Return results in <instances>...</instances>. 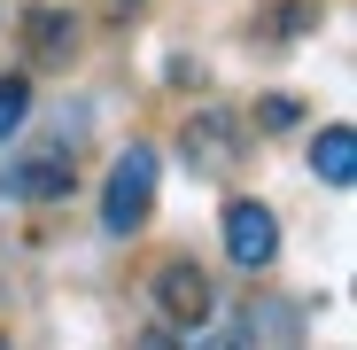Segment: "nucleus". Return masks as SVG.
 <instances>
[{
    "label": "nucleus",
    "mask_w": 357,
    "mask_h": 350,
    "mask_svg": "<svg viewBox=\"0 0 357 350\" xmlns=\"http://www.w3.org/2000/svg\"><path fill=\"white\" fill-rule=\"evenodd\" d=\"M155 171H163V156H155L148 140L116 148L109 180H101V226H109V233H132V226L155 210Z\"/></svg>",
    "instance_id": "f257e3e1"
},
{
    "label": "nucleus",
    "mask_w": 357,
    "mask_h": 350,
    "mask_svg": "<svg viewBox=\"0 0 357 350\" xmlns=\"http://www.w3.org/2000/svg\"><path fill=\"white\" fill-rule=\"evenodd\" d=\"M0 195H8V203H63L70 195V140L16 156L8 171H0Z\"/></svg>",
    "instance_id": "f03ea898"
},
{
    "label": "nucleus",
    "mask_w": 357,
    "mask_h": 350,
    "mask_svg": "<svg viewBox=\"0 0 357 350\" xmlns=\"http://www.w3.org/2000/svg\"><path fill=\"white\" fill-rule=\"evenodd\" d=\"M178 156L195 163V180H218V171H233V156H241V117L225 109H202L178 125Z\"/></svg>",
    "instance_id": "7ed1b4c3"
},
{
    "label": "nucleus",
    "mask_w": 357,
    "mask_h": 350,
    "mask_svg": "<svg viewBox=\"0 0 357 350\" xmlns=\"http://www.w3.org/2000/svg\"><path fill=\"white\" fill-rule=\"evenodd\" d=\"M225 257L241 265V272H264L280 257V218L264 203H249V195H233L225 203Z\"/></svg>",
    "instance_id": "20e7f679"
},
{
    "label": "nucleus",
    "mask_w": 357,
    "mask_h": 350,
    "mask_svg": "<svg viewBox=\"0 0 357 350\" xmlns=\"http://www.w3.org/2000/svg\"><path fill=\"white\" fill-rule=\"evenodd\" d=\"M155 304H163V319L171 327H210V312H218V288H210V272L202 265H163L155 272Z\"/></svg>",
    "instance_id": "39448f33"
},
{
    "label": "nucleus",
    "mask_w": 357,
    "mask_h": 350,
    "mask_svg": "<svg viewBox=\"0 0 357 350\" xmlns=\"http://www.w3.org/2000/svg\"><path fill=\"white\" fill-rule=\"evenodd\" d=\"M311 180L319 187H357V125H319V140H311Z\"/></svg>",
    "instance_id": "423d86ee"
},
{
    "label": "nucleus",
    "mask_w": 357,
    "mask_h": 350,
    "mask_svg": "<svg viewBox=\"0 0 357 350\" xmlns=\"http://www.w3.org/2000/svg\"><path fill=\"white\" fill-rule=\"evenodd\" d=\"M70 39H78L70 8H31V16H24V47H31V63H70Z\"/></svg>",
    "instance_id": "0eeeda50"
},
{
    "label": "nucleus",
    "mask_w": 357,
    "mask_h": 350,
    "mask_svg": "<svg viewBox=\"0 0 357 350\" xmlns=\"http://www.w3.org/2000/svg\"><path fill=\"white\" fill-rule=\"evenodd\" d=\"M31 117V78H0V140H16Z\"/></svg>",
    "instance_id": "6e6552de"
},
{
    "label": "nucleus",
    "mask_w": 357,
    "mask_h": 350,
    "mask_svg": "<svg viewBox=\"0 0 357 350\" xmlns=\"http://www.w3.org/2000/svg\"><path fill=\"white\" fill-rule=\"evenodd\" d=\"M257 125H264V133L303 125V101H295V94H264V101H257Z\"/></svg>",
    "instance_id": "1a4fd4ad"
},
{
    "label": "nucleus",
    "mask_w": 357,
    "mask_h": 350,
    "mask_svg": "<svg viewBox=\"0 0 357 350\" xmlns=\"http://www.w3.org/2000/svg\"><path fill=\"white\" fill-rule=\"evenodd\" d=\"M303 24H311V0H287V8L272 16V31H303Z\"/></svg>",
    "instance_id": "9d476101"
},
{
    "label": "nucleus",
    "mask_w": 357,
    "mask_h": 350,
    "mask_svg": "<svg viewBox=\"0 0 357 350\" xmlns=\"http://www.w3.org/2000/svg\"><path fill=\"white\" fill-rule=\"evenodd\" d=\"M132 350H178V342H171V327H148V335H140Z\"/></svg>",
    "instance_id": "9b49d317"
},
{
    "label": "nucleus",
    "mask_w": 357,
    "mask_h": 350,
    "mask_svg": "<svg viewBox=\"0 0 357 350\" xmlns=\"http://www.w3.org/2000/svg\"><path fill=\"white\" fill-rule=\"evenodd\" d=\"M195 350H249V342H241V335H202Z\"/></svg>",
    "instance_id": "f8f14e48"
},
{
    "label": "nucleus",
    "mask_w": 357,
    "mask_h": 350,
    "mask_svg": "<svg viewBox=\"0 0 357 350\" xmlns=\"http://www.w3.org/2000/svg\"><path fill=\"white\" fill-rule=\"evenodd\" d=\"M148 8V0H109V16H140Z\"/></svg>",
    "instance_id": "ddd939ff"
},
{
    "label": "nucleus",
    "mask_w": 357,
    "mask_h": 350,
    "mask_svg": "<svg viewBox=\"0 0 357 350\" xmlns=\"http://www.w3.org/2000/svg\"><path fill=\"white\" fill-rule=\"evenodd\" d=\"M0 350H8V335H0Z\"/></svg>",
    "instance_id": "4468645a"
}]
</instances>
